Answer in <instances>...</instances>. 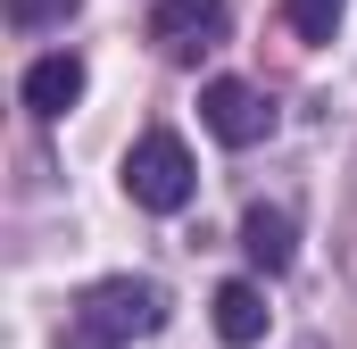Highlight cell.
<instances>
[{
	"label": "cell",
	"mask_w": 357,
	"mask_h": 349,
	"mask_svg": "<svg viewBox=\"0 0 357 349\" xmlns=\"http://www.w3.org/2000/svg\"><path fill=\"white\" fill-rule=\"evenodd\" d=\"M233 34V8L225 0H158L150 8V42L167 50V59H199V50H216Z\"/></svg>",
	"instance_id": "cell-4"
},
{
	"label": "cell",
	"mask_w": 357,
	"mask_h": 349,
	"mask_svg": "<svg viewBox=\"0 0 357 349\" xmlns=\"http://www.w3.org/2000/svg\"><path fill=\"white\" fill-rule=\"evenodd\" d=\"M125 191H133V208L175 216L183 200L199 191V167H191V150H183L175 133H142V142L125 150Z\"/></svg>",
	"instance_id": "cell-2"
},
{
	"label": "cell",
	"mask_w": 357,
	"mask_h": 349,
	"mask_svg": "<svg viewBox=\"0 0 357 349\" xmlns=\"http://www.w3.org/2000/svg\"><path fill=\"white\" fill-rule=\"evenodd\" d=\"M75 8H84V0H8V17H17V25H67Z\"/></svg>",
	"instance_id": "cell-9"
},
{
	"label": "cell",
	"mask_w": 357,
	"mask_h": 349,
	"mask_svg": "<svg viewBox=\"0 0 357 349\" xmlns=\"http://www.w3.org/2000/svg\"><path fill=\"white\" fill-rule=\"evenodd\" d=\"M199 125L225 142V150H250V142H266L274 133V108L258 84H241V75H216V84L199 91Z\"/></svg>",
	"instance_id": "cell-3"
},
{
	"label": "cell",
	"mask_w": 357,
	"mask_h": 349,
	"mask_svg": "<svg viewBox=\"0 0 357 349\" xmlns=\"http://www.w3.org/2000/svg\"><path fill=\"white\" fill-rule=\"evenodd\" d=\"M208 316H216V341H225V349L266 341V291H258V283H216Z\"/></svg>",
	"instance_id": "cell-6"
},
{
	"label": "cell",
	"mask_w": 357,
	"mask_h": 349,
	"mask_svg": "<svg viewBox=\"0 0 357 349\" xmlns=\"http://www.w3.org/2000/svg\"><path fill=\"white\" fill-rule=\"evenodd\" d=\"M282 8H291V34L299 42H333L341 17H349V0H282Z\"/></svg>",
	"instance_id": "cell-8"
},
{
	"label": "cell",
	"mask_w": 357,
	"mask_h": 349,
	"mask_svg": "<svg viewBox=\"0 0 357 349\" xmlns=\"http://www.w3.org/2000/svg\"><path fill=\"white\" fill-rule=\"evenodd\" d=\"M75 100H84V59L75 50H50V59L25 67V108L33 117H67Z\"/></svg>",
	"instance_id": "cell-5"
},
{
	"label": "cell",
	"mask_w": 357,
	"mask_h": 349,
	"mask_svg": "<svg viewBox=\"0 0 357 349\" xmlns=\"http://www.w3.org/2000/svg\"><path fill=\"white\" fill-rule=\"evenodd\" d=\"M75 325L100 333V341H142V333H158L167 325V291L158 283H142V274H108V283H91L84 308H75Z\"/></svg>",
	"instance_id": "cell-1"
},
{
	"label": "cell",
	"mask_w": 357,
	"mask_h": 349,
	"mask_svg": "<svg viewBox=\"0 0 357 349\" xmlns=\"http://www.w3.org/2000/svg\"><path fill=\"white\" fill-rule=\"evenodd\" d=\"M67 349H108V341H100V333H84V325H75V333H67Z\"/></svg>",
	"instance_id": "cell-10"
},
{
	"label": "cell",
	"mask_w": 357,
	"mask_h": 349,
	"mask_svg": "<svg viewBox=\"0 0 357 349\" xmlns=\"http://www.w3.org/2000/svg\"><path fill=\"white\" fill-rule=\"evenodd\" d=\"M241 258L258 266V274H282L291 266V216L282 208H250L241 216Z\"/></svg>",
	"instance_id": "cell-7"
}]
</instances>
